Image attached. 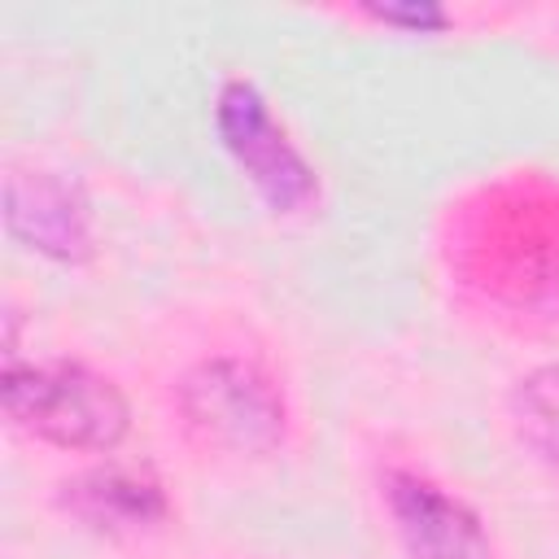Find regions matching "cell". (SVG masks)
<instances>
[{"instance_id": "6da1fadb", "label": "cell", "mask_w": 559, "mask_h": 559, "mask_svg": "<svg viewBox=\"0 0 559 559\" xmlns=\"http://www.w3.org/2000/svg\"><path fill=\"white\" fill-rule=\"evenodd\" d=\"M450 284L524 336H559V179L511 170L463 192L441 227Z\"/></svg>"}, {"instance_id": "7a4b0ae2", "label": "cell", "mask_w": 559, "mask_h": 559, "mask_svg": "<svg viewBox=\"0 0 559 559\" xmlns=\"http://www.w3.org/2000/svg\"><path fill=\"white\" fill-rule=\"evenodd\" d=\"M0 406L13 428L61 450H114L131 428L122 389L74 358L4 362Z\"/></svg>"}, {"instance_id": "3957f363", "label": "cell", "mask_w": 559, "mask_h": 559, "mask_svg": "<svg viewBox=\"0 0 559 559\" xmlns=\"http://www.w3.org/2000/svg\"><path fill=\"white\" fill-rule=\"evenodd\" d=\"M175 406L192 441L223 454H271L284 441V393L245 358H205L175 384Z\"/></svg>"}, {"instance_id": "277c9868", "label": "cell", "mask_w": 559, "mask_h": 559, "mask_svg": "<svg viewBox=\"0 0 559 559\" xmlns=\"http://www.w3.org/2000/svg\"><path fill=\"white\" fill-rule=\"evenodd\" d=\"M214 131L231 162L245 170L253 192L275 214H306L319 205V175L293 144L284 122H275L266 96L249 79H227L214 96Z\"/></svg>"}, {"instance_id": "5b68a950", "label": "cell", "mask_w": 559, "mask_h": 559, "mask_svg": "<svg viewBox=\"0 0 559 559\" xmlns=\"http://www.w3.org/2000/svg\"><path fill=\"white\" fill-rule=\"evenodd\" d=\"M4 227L9 236L61 266L92 258V205L83 188L57 170H13L4 179Z\"/></svg>"}, {"instance_id": "8992f818", "label": "cell", "mask_w": 559, "mask_h": 559, "mask_svg": "<svg viewBox=\"0 0 559 559\" xmlns=\"http://www.w3.org/2000/svg\"><path fill=\"white\" fill-rule=\"evenodd\" d=\"M384 507L406 559H493L480 515L419 472H389Z\"/></svg>"}, {"instance_id": "52a82bcc", "label": "cell", "mask_w": 559, "mask_h": 559, "mask_svg": "<svg viewBox=\"0 0 559 559\" xmlns=\"http://www.w3.org/2000/svg\"><path fill=\"white\" fill-rule=\"evenodd\" d=\"M57 502L83 528L105 533V537L148 533L170 515L166 485L148 467H122V463H105V467H87L70 476Z\"/></svg>"}, {"instance_id": "ba28073f", "label": "cell", "mask_w": 559, "mask_h": 559, "mask_svg": "<svg viewBox=\"0 0 559 559\" xmlns=\"http://www.w3.org/2000/svg\"><path fill=\"white\" fill-rule=\"evenodd\" d=\"M511 419L520 441L559 467V362L533 367L515 389H511Z\"/></svg>"}, {"instance_id": "9c48e42d", "label": "cell", "mask_w": 559, "mask_h": 559, "mask_svg": "<svg viewBox=\"0 0 559 559\" xmlns=\"http://www.w3.org/2000/svg\"><path fill=\"white\" fill-rule=\"evenodd\" d=\"M367 13L384 26H406V31H441L450 22L445 9L437 4H371Z\"/></svg>"}]
</instances>
